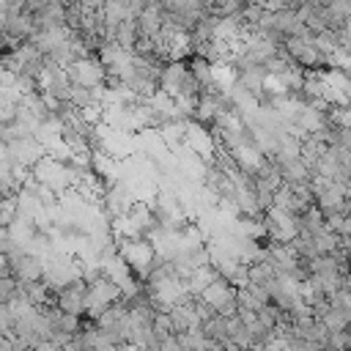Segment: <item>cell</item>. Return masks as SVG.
I'll list each match as a JSON object with an SVG mask.
<instances>
[{"label": "cell", "instance_id": "obj_1", "mask_svg": "<svg viewBox=\"0 0 351 351\" xmlns=\"http://www.w3.org/2000/svg\"><path fill=\"white\" fill-rule=\"evenodd\" d=\"M30 176H33L36 184L49 186L55 195L71 186V173H69L66 162H58V159H52V156H47V154L30 167Z\"/></svg>", "mask_w": 351, "mask_h": 351}, {"label": "cell", "instance_id": "obj_2", "mask_svg": "<svg viewBox=\"0 0 351 351\" xmlns=\"http://www.w3.org/2000/svg\"><path fill=\"white\" fill-rule=\"evenodd\" d=\"M66 74H69L71 85H82V88H96V85H104V80H107V71L96 55L71 60L66 66Z\"/></svg>", "mask_w": 351, "mask_h": 351}, {"label": "cell", "instance_id": "obj_3", "mask_svg": "<svg viewBox=\"0 0 351 351\" xmlns=\"http://www.w3.org/2000/svg\"><path fill=\"white\" fill-rule=\"evenodd\" d=\"M85 291H88V285H85L82 280H71L69 285H63V288L55 293V307H58L60 313L85 318Z\"/></svg>", "mask_w": 351, "mask_h": 351}, {"label": "cell", "instance_id": "obj_4", "mask_svg": "<svg viewBox=\"0 0 351 351\" xmlns=\"http://www.w3.org/2000/svg\"><path fill=\"white\" fill-rule=\"evenodd\" d=\"M197 299H200L211 313H219L225 304H233V302H236V285H230L228 280L217 277L211 285H206V288L197 293Z\"/></svg>", "mask_w": 351, "mask_h": 351}, {"label": "cell", "instance_id": "obj_5", "mask_svg": "<svg viewBox=\"0 0 351 351\" xmlns=\"http://www.w3.org/2000/svg\"><path fill=\"white\" fill-rule=\"evenodd\" d=\"M324 324L326 332H340V329H348V321H351V313L348 307H337V304H326V310L315 318Z\"/></svg>", "mask_w": 351, "mask_h": 351}, {"label": "cell", "instance_id": "obj_6", "mask_svg": "<svg viewBox=\"0 0 351 351\" xmlns=\"http://www.w3.org/2000/svg\"><path fill=\"white\" fill-rule=\"evenodd\" d=\"M271 277H274V269L266 261H252L247 266V282H252V285H266Z\"/></svg>", "mask_w": 351, "mask_h": 351}, {"label": "cell", "instance_id": "obj_7", "mask_svg": "<svg viewBox=\"0 0 351 351\" xmlns=\"http://www.w3.org/2000/svg\"><path fill=\"white\" fill-rule=\"evenodd\" d=\"M16 280L8 274V277H0V304H8L14 296H16Z\"/></svg>", "mask_w": 351, "mask_h": 351}, {"label": "cell", "instance_id": "obj_8", "mask_svg": "<svg viewBox=\"0 0 351 351\" xmlns=\"http://www.w3.org/2000/svg\"><path fill=\"white\" fill-rule=\"evenodd\" d=\"M77 351H93V348H88V346H80V348H77Z\"/></svg>", "mask_w": 351, "mask_h": 351}]
</instances>
